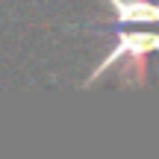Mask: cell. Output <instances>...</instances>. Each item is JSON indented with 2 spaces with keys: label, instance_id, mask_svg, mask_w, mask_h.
<instances>
[{
  "label": "cell",
  "instance_id": "cell-2",
  "mask_svg": "<svg viewBox=\"0 0 159 159\" xmlns=\"http://www.w3.org/2000/svg\"><path fill=\"white\" fill-rule=\"evenodd\" d=\"M118 24H156L159 0H106Z\"/></svg>",
  "mask_w": 159,
  "mask_h": 159
},
{
  "label": "cell",
  "instance_id": "cell-1",
  "mask_svg": "<svg viewBox=\"0 0 159 159\" xmlns=\"http://www.w3.org/2000/svg\"><path fill=\"white\" fill-rule=\"evenodd\" d=\"M148 50H156L159 53V33H118L112 53H109V56L103 59L89 77H85L83 85H91L97 77H103L115 62H118V59L130 56V59H136V62H139V59H144V53H148Z\"/></svg>",
  "mask_w": 159,
  "mask_h": 159
}]
</instances>
